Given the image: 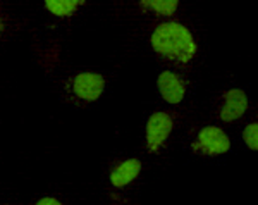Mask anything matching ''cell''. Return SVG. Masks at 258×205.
<instances>
[{"label":"cell","mask_w":258,"mask_h":205,"mask_svg":"<svg viewBox=\"0 0 258 205\" xmlns=\"http://www.w3.org/2000/svg\"><path fill=\"white\" fill-rule=\"evenodd\" d=\"M81 6H85L83 0H47L45 2L47 11L57 18H69V16L76 14V11Z\"/></svg>","instance_id":"cell-8"},{"label":"cell","mask_w":258,"mask_h":205,"mask_svg":"<svg viewBox=\"0 0 258 205\" xmlns=\"http://www.w3.org/2000/svg\"><path fill=\"white\" fill-rule=\"evenodd\" d=\"M174 129V117L170 112L157 111L148 117L145 126V143L150 153H157L167 143L170 133Z\"/></svg>","instance_id":"cell-3"},{"label":"cell","mask_w":258,"mask_h":205,"mask_svg":"<svg viewBox=\"0 0 258 205\" xmlns=\"http://www.w3.org/2000/svg\"><path fill=\"white\" fill-rule=\"evenodd\" d=\"M248 111V95L241 88H231L222 95V106L219 109V119L222 123H234Z\"/></svg>","instance_id":"cell-5"},{"label":"cell","mask_w":258,"mask_h":205,"mask_svg":"<svg viewBox=\"0 0 258 205\" xmlns=\"http://www.w3.org/2000/svg\"><path fill=\"white\" fill-rule=\"evenodd\" d=\"M35 205H62V202L57 198H53V196H45V198L38 200Z\"/></svg>","instance_id":"cell-11"},{"label":"cell","mask_w":258,"mask_h":205,"mask_svg":"<svg viewBox=\"0 0 258 205\" xmlns=\"http://www.w3.org/2000/svg\"><path fill=\"white\" fill-rule=\"evenodd\" d=\"M152 48L160 57L177 64H188L198 54V43L188 26L177 21H165L150 36Z\"/></svg>","instance_id":"cell-1"},{"label":"cell","mask_w":258,"mask_h":205,"mask_svg":"<svg viewBox=\"0 0 258 205\" xmlns=\"http://www.w3.org/2000/svg\"><path fill=\"white\" fill-rule=\"evenodd\" d=\"M141 169H143V164H141L140 159L131 157L126 159V161H120L110 171V185L114 188H126L141 174Z\"/></svg>","instance_id":"cell-7"},{"label":"cell","mask_w":258,"mask_h":205,"mask_svg":"<svg viewBox=\"0 0 258 205\" xmlns=\"http://www.w3.org/2000/svg\"><path fill=\"white\" fill-rule=\"evenodd\" d=\"M0 31H2V21H0Z\"/></svg>","instance_id":"cell-12"},{"label":"cell","mask_w":258,"mask_h":205,"mask_svg":"<svg viewBox=\"0 0 258 205\" xmlns=\"http://www.w3.org/2000/svg\"><path fill=\"white\" fill-rule=\"evenodd\" d=\"M243 141L249 150L258 148V124L251 123L243 129Z\"/></svg>","instance_id":"cell-10"},{"label":"cell","mask_w":258,"mask_h":205,"mask_svg":"<svg viewBox=\"0 0 258 205\" xmlns=\"http://www.w3.org/2000/svg\"><path fill=\"white\" fill-rule=\"evenodd\" d=\"M140 6L153 11L157 16H162V18H172L179 9L177 0H141Z\"/></svg>","instance_id":"cell-9"},{"label":"cell","mask_w":258,"mask_h":205,"mask_svg":"<svg viewBox=\"0 0 258 205\" xmlns=\"http://www.w3.org/2000/svg\"><path fill=\"white\" fill-rule=\"evenodd\" d=\"M157 88H159L162 100H165L170 106L181 104L188 93L186 81L172 71H162L157 78Z\"/></svg>","instance_id":"cell-6"},{"label":"cell","mask_w":258,"mask_h":205,"mask_svg":"<svg viewBox=\"0 0 258 205\" xmlns=\"http://www.w3.org/2000/svg\"><path fill=\"white\" fill-rule=\"evenodd\" d=\"M191 150L207 157L224 156L231 150V138L219 126H205L198 131L197 140L191 143Z\"/></svg>","instance_id":"cell-2"},{"label":"cell","mask_w":258,"mask_h":205,"mask_svg":"<svg viewBox=\"0 0 258 205\" xmlns=\"http://www.w3.org/2000/svg\"><path fill=\"white\" fill-rule=\"evenodd\" d=\"M105 79L95 71H85L73 78V91L78 98L85 102H95L103 95Z\"/></svg>","instance_id":"cell-4"}]
</instances>
